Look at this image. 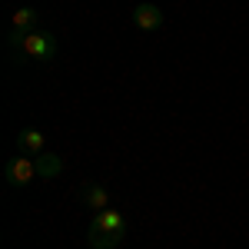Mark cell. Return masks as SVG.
<instances>
[{
	"instance_id": "3",
	"label": "cell",
	"mask_w": 249,
	"mask_h": 249,
	"mask_svg": "<svg viewBox=\"0 0 249 249\" xmlns=\"http://www.w3.org/2000/svg\"><path fill=\"white\" fill-rule=\"evenodd\" d=\"M3 179H7V186H14V190H23V186H30L37 176V163L30 160V156H14V160H7V166H3Z\"/></svg>"
},
{
	"instance_id": "5",
	"label": "cell",
	"mask_w": 249,
	"mask_h": 249,
	"mask_svg": "<svg viewBox=\"0 0 249 249\" xmlns=\"http://www.w3.org/2000/svg\"><path fill=\"white\" fill-rule=\"evenodd\" d=\"M17 150H20V156L47 153V136L40 133V130H34V126H27V130H20V133H17Z\"/></svg>"
},
{
	"instance_id": "2",
	"label": "cell",
	"mask_w": 249,
	"mask_h": 249,
	"mask_svg": "<svg viewBox=\"0 0 249 249\" xmlns=\"http://www.w3.org/2000/svg\"><path fill=\"white\" fill-rule=\"evenodd\" d=\"M57 57V37L50 30H30L27 40L20 43L17 50H10V60H34V63H47Z\"/></svg>"
},
{
	"instance_id": "7",
	"label": "cell",
	"mask_w": 249,
	"mask_h": 249,
	"mask_svg": "<svg viewBox=\"0 0 249 249\" xmlns=\"http://www.w3.org/2000/svg\"><path fill=\"white\" fill-rule=\"evenodd\" d=\"M34 163H37L40 179H57L60 173H63V160L57 153H40V156H34Z\"/></svg>"
},
{
	"instance_id": "8",
	"label": "cell",
	"mask_w": 249,
	"mask_h": 249,
	"mask_svg": "<svg viewBox=\"0 0 249 249\" xmlns=\"http://www.w3.org/2000/svg\"><path fill=\"white\" fill-rule=\"evenodd\" d=\"M37 20H40L37 7H20L17 14L10 17V27H14V30H23V34H30V30L37 27Z\"/></svg>"
},
{
	"instance_id": "6",
	"label": "cell",
	"mask_w": 249,
	"mask_h": 249,
	"mask_svg": "<svg viewBox=\"0 0 249 249\" xmlns=\"http://www.w3.org/2000/svg\"><path fill=\"white\" fill-rule=\"evenodd\" d=\"M80 203L93 213H103V210H110V193L103 190L100 183H83L80 186Z\"/></svg>"
},
{
	"instance_id": "1",
	"label": "cell",
	"mask_w": 249,
	"mask_h": 249,
	"mask_svg": "<svg viewBox=\"0 0 249 249\" xmlns=\"http://www.w3.org/2000/svg\"><path fill=\"white\" fill-rule=\"evenodd\" d=\"M126 232V219L120 210H103V213H93L90 219V230H87V243L90 249H113Z\"/></svg>"
},
{
	"instance_id": "4",
	"label": "cell",
	"mask_w": 249,
	"mask_h": 249,
	"mask_svg": "<svg viewBox=\"0 0 249 249\" xmlns=\"http://www.w3.org/2000/svg\"><path fill=\"white\" fill-rule=\"evenodd\" d=\"M133 23H136V30H143V34H156L163 27V10L156 3H136Z\"/></svg>"
}]
</instances>
